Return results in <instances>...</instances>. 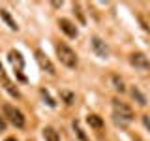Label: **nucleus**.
Segmentation results:
<instances>
[{
  "mask_svg": "<svg viewBox=\"0 0 150 141\" xmlns=\"http://www.w3.org/2000/svg\"><path fill=\"white\" fill-rule=\"evenodd\" d=\"M4 126H6V122H4L2 119H0V128H4Z\"/></svg>",
  "mask_w": 150,
  "mask_h": 141,
  "instance_id": "21",
  "label": "nucleus"
},
{
  "mask_svg": "<svg viewBox=\"0 0 150 141\" xmlns=\"http://www.w3.org/2000/svg\"><path fill=\"white\" fill-rule=\"evenodd\" d=\"M43 139L45 141H60V135L53 126H45L43 128Z\"/></svg>",
  "mask_w": 150,
  "mask_h": 141,
  "instance_id": "10",
  "label": "nucleus"
},
{
  "mask_svg": "<svg viewBox=\"0 0 150 141\" xmlns=\"http://www.w3.org/2000/svg\"><path fill=\"white\" fill-rule=\"evenodd\" d=\"M36 60H38V64H40V68L43 70V72H47L49 75H54V73H56L54 64L51 62L49 58H47V55L43 53V51H40V49L36 51Z\"/></svg>",
  "mask_w": 150,
  "mask_h": 141,
  "instance_id": "5",
  "label": "nucleus"
},
{
  "mask_svg": "<svg viewBox=\"0 0 150 141\" xmlns=\"http://www.w3.org/2000/svg\"><path fill=\"white\" fill-rule=\"evenodd\" d=\"M9 60H11V64H13V66L17 64V70H19V72H21L23 66H25V60H23L21 53H17V51H9Z\"/></svg>",
  "mask_w": 150,
  "mask_h": 141,
  "instance_id": "11",
  "label": "nucleus"
},
{
  "mask_svg": "<svg viewBox=\"0 0 150 141\" xmlns=\"http://www.w3.org/2000/svg\"><path fill=\"white\" fill-rule=\"evenodd\" d=\"M86 122H88V126L94 130H101L103 128V119L100 115H94V113H90V115L86 117Z\"/></svg>",
  "mask_w": 150,
  "mask_h": 141,
  "instance_id": "8",
  "label": "nucleus"
},
{
  "mask_svg": "<svg viewBox=\"0 0 150 141\" xmlns=\"http://www.w3.org/2000/svg\"><path fill=\"white\" fill-rule=\"evenodd\" d=\"M4 87H6V90H8L9 94H11V96H15V98H21V92H19V90H17V88H15V87H13V83H11V81H9V79H8V81H6V83H4Z\"/></svg>",
  "mask_w": 150,
  "mask_h": 141,
  "instance_id": "13",
  "label": "nucleus"
},
{
  "mask_svg": "<svg viewBox=\"0 0 150 141\" xmlns=\"http://www.w3.org/2000/svg\"><path fill=\"white\" fill-rule=\"evenodd\" d=\"M129 94H131V98H133V100L137 102L139 105H146V103H148V102H146V96H144V94L139 90V87H131V88H129Z\"/></svg>",
  "mask_w": 150,
  "mask_h": 141,
  "instance_id": "9",
  "label": "nucleus"
},
{
  "mask_svg": "<svg viewBox=\"0 0 150 141\" xmlns=\"http://www.w3.org/2000/svg\"><path fill=\"white\" fill-rule=\"evenodd\" d=\"M6 141H17V139H13V137H9V139H6Z\"/></svg>",
  "mask_w": 150,
  "mask_h": 141,
  "instance_id": "22",
  "label": "nucleus"
},
{
  "mask_svg": "<svg viewBox=\"0 0 150 141\" xmlns=\"http://www.w3.org/2000/svg\"><path fill=\"white\" fill-rule=\"evenodd\" d=\"M129 62L135 66V68H139V70H150V60H148V56L146 55H143V53H133L129 56Z\"/></svg>",
  "mask_w": 150,
  "mask_h": 141,
  "instance_id": "6",
  "label": "nucleus"
},
{
  "mask_svg": "<svg viewBox=\"0 0 150 141\" xmlns=\"http://www.w3.org/2000/svg\"><path fill=\"white\" fill-rule=\"evenodd\" d=\"M58 26H60V30L64 32L68 38H77V28H75V25L69 19H58Z\"/></svg>",
  "mask_w": 150,
  "mask_h": 141,
  "instance_id": "7",
  "label": "nucleus"
},
{
  "mask_svg": "<svg viewBox=\"0 0 150 141\" xmlns=\"http://www.w3.org/2000/svg\"><path fill=\"white\" fill-rule=\"evenodd\" d=\"M41 96H43V100L47 102V105H51V107H54V105H56V102H54L53 98L49 96V92H47L45 88H41Z\"/></svg>",
  "mask_w": 150,
  "mask_h": 141,
  "instance_id": "16",
  "label": "nucleus"
},
{
  "mask_svg": "<svg viewBox=\"0 0 150 141\" xmlns=\"http://www.w3.org/2000/svg\"><path fill=\"white\" fill-rule=\"evenodd\" d=\"M112 85H115V88L118 92H126V87H124V81L118 77V75H112Z\"/></svg>",
  "mask_w": 150,
  "mask_h": 141,
  "instance_id": "15",
  "label": "nucleus"
},
{
  "mask_svg": "<svg viewBox=\"0 0 150 141\" xmlns=\"http://www.w3.org/2000/svg\"><path fill=\"white\" fill-rule=\"evenodd\" d=\"M0 15H2V19H4V21H6V23H8V26H9V28H11V30H19V26H17V23H15V21H13V17H11V15H9V11H8V9H6V8H2V9H0Z\"/></svg>",
  "mask_w": 150,
  "mask_h": 141,
  "instance_id": "12",
  "label": "nucleus"
},
{
  "mask_svg": "<svg viewBox=\"0 0 150 141\" xmlns=\"http://www.w3.org/2000/svg\"><path fill=\"white\" fill-rule=\"evenodd\" d=\"M143 124H144V128L150 132V117L148 115H143Z\"/></svg>",
  "mask_w": 150,
  "mask_h": 141,
  "instance_id": "20",
  "label": "nucleus"
},
{
  "mask_svg": "<svg viewBox=\"0 0 150 141\" xmlns=\"http://www.w3.org/2000/svg\"><path fill=\"white\" fill-rule=\"evenodd\" d=\"M90 47H92V51L96 53L100 58H107L109 56V45L105 43V41L101 40V38H98V36H92V40H90Z\"/></svg>",
  "mask_w": 150,
  "mask_h": 141,
  "instance_id": "4",
  "label": "nucleus"
},
{
  "mask_svg": "<svg viewBox=\"0 0 150 141\" xmlns=\"http://www.w3.org/2000/svg\"><path fill=\"white\" fill-rule=\"evenodd\" d=\"M0 81H2V83H6V81H8V75H6V72H4L2 62H0Z\"/></svg>",
  "mask_w": 150,
  "mask_h": 141,
  "instance_id": "19",
  "label": "nucleus"
},
{
  "mask_svg": "<svg viewBox=\"0 0 150 141\" xmlns=\"http://www.w3.org/2000/svg\"><path fill=\"white\" fill-rule=\"evenodd\" d=\"M112 107H115V119L118 120L122 119L124 122H131L133 120V109L128 105V103H124V102H120L118 98H112Z\"/></svg>",
  "mask_w": 150,
  "mask_h": 141,
  "instance_id": "3",
  "label": "nucleus"
},
{
  "mask_svg": "<svg viewBox=\"0 0 150 141\" xmlns=\"http://www.w3.org/2000/svg\"><path fill=\"white\" fill-rule=\"evenodd\" d=\"M73 128H75V132H77L79 139H81V141H88V137L84 135V132L81 130V126H79V122H73Z\"/></svg>",
  "mask_w": 150,
  "mask_h": 141,
  "instance_id": "17",
  "label": "nucleus"
},
{
  "mask_svg": "<svg viewBox=\"0 0 150 141\" xmlns=\"http://www.w3.org/2000/svg\"><path fill=\"white\" fill-rule=\"evenodd\" d=\"M60 98H62L66 103H73L75 102V94L69 92V90H60Z\"/></svg>",
  "mask_w": 150,
  "mask_h": 141,
  "instance_id": "14",
  "label": "nucleus"
},
{
  "mask_svg": "<svg viewBox=\"0 0 150 141\" xmlns=\"http://www.w3.org/2000/svg\"><path fill=\"white\" fill-rule=\"evenodd\" d=\"M2 111H4V117H6V119L15 126V128H25L26 119H25V115H23L15 105H11V103H4Z\"/></svg>",
  "mask_w": 150,
  "mask_h": 141,
  "instance_id": "2",
  "label": "nucleus"
},
{
  "mask_svg": "<svg viewBox=\"0 0 150 141\" xmlns=\"http://www.w3.org/2000/svg\"><path fill=\"white\" fill-rule=\"evenodd\" d=\"M73 11L77 13V17H79V23H81V25H84V17H83V11H81V6H79V4H73Z\"/></svg>",
  "mask_w": 150,
  "mask_h": 141,
  "instance_id": "18",
  "label": "nucleus"
},
{
  "mask_svg": "<svg viewBox=\"0 0 150 141\" xmlns=\"http://www.w3.org/2000/svg\"><path fill=\"white\" fill-rule=\"evenodd\" d=\"M54 49H56V55H58L60 62H62L66 68H77L79 64V58H77V53L71 49L69 45L62 43V41H58V43H54Z\"/></svg>",
  "mask_w": 150,
  "mask_h": 141,
  "instance_id": "1",
  "label": "nucleus"
}]
</instances>
